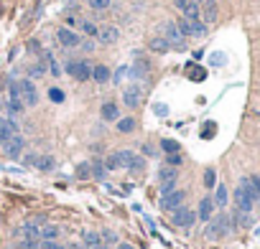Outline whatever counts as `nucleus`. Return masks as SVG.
<instances>
[{
	"mask_svg": "<svg viewBox=\"0 0 260 249\" xmlns=\"http://www.w3.org/2000/svg\"><path fill=\"white\" fill-rule=\"evenodd\" d=\"M199 8H202V21H204V23H214V21H217V16H219L217 0H207V3H202Z\"/></svg>",
	"mask_w": 260,
	"mask_h": 249,
	"instance_id": "2eb2a0df",
	"label": "nucleus"
},
{
	"mask_svg": "<svg viewBox=\"0 0 260 249\" xmlns=\"http://www.w3.org/2000/svg\"><path fill=\"white\" fill-rule=\"evenodd\" d=\"M44 61H46V64H49V71H51V74H54V76H59V74H61V66H59V64H56V59H54V56H51V54H44Z\"/></svg>",
	"mask_w": 260,
	"mask_h": 249,
	"instance_id": "7c9ffc66",
	"label": "nucleus"
},
{
	"mask_svg": "<svg viewBox=\"0 0 260 249\" xmlns=\"http://www.w3.org/2000/svg\"><path fill=\"white\" fill-rule=\"evenodd\" d=\"M232 198H235V206H237V211H242V214H252L255 196L250 193V188H247V181H245V178H242V181H240V186L235 188Z\"/></svg>",
	"mask_w": 260,
	"mask_h": 249,
	"instance_id": "f03ea898",
	"label": "nucleus"
},
{
	"mask_svg": "<svg viewBox=\"0 0 260 249\" xmlns=\"http://www.w3.org/2000/svg\"><path fill=\"white\" fill-rule=\"evenodd\" d=\"M90 3V8H95V11H105L107 6H110V0H87Z\"/></svg>",
	"mask_w": 260,
	"mask_h": 249,
	"instance_id": "4c0bfd02",
	"label": "nucleus"
},
{
	"mask_svg": "<svg viewBox=\"0 0 260 249\" xmlns=\"http://www.w3.org/2000/svg\"><path fill=\"white\" fill-rule=\"evenodd\" d=\"M204 186H207V188H214V186H217V173H214L212 168L204 173Z\"/></svg>",
	"mask_w": 260,
	"mask_h": 249,
	"instance_id": "c9c22d12",
	"label": "nucleus"
},
{
	"mask_svg": "<svg viewBox=\"0 0 260 249\" xmlns=\"http://www.w3.org/2000/svg\"><path fill=\"white\" fill-rule=\"evenodd\" d=\"M41 249H66V246H61L59 241H41Z\"/></svg>",
	"mask_w": 260,
	"mask_h": 249,
	"instance_id": "a19ab883",
	"label": "nucleus"
},
{
	"mask_svg": "<svg viewBox=\"0 0 260 249\" xmlns=\"http://www.w3.org/2000/svg\"><path fill=\"white\" fill-rule=\"evenodd\" d=\"M118 38H120V28H115V26H102L100 31H97V44L100 46H113V44H118Z\"/></svg>",
	"mask_w": 260,
	"mask_h": 249,
	"instance_id": "9d476101",
	"label": "nucleus"
},
{
	"mask_svg": "<svg viewBox=\"0 0 260 249\" xmlns=\"http://www.w3.org/2000/svg\"><path fill=\"white\" fill-rule=\"evenodd\" d=\"M66 249H87V246H84V244H79V241H71Z\"/></svg>",
	"mask_w": 260,
	"mask_h": 249,
	"instance_id": "c03bdc74",
	"label": "nucleus"
},
{
	"mask_svg": "<svg viewBox=\"0 0 260 249\" xmlns=\"http://www.w3.org/2000/svg\"><path fill=\"white\" fill-rule=\"evenodd\" d=\"M33 165H36V168H39V171H54V165H56V160L51 158V155H41V158H33Z\"/></svg>",
	"mask_w": 260,
	"mask_h": 249,
	"instance_id": "412c9836",
	"label": "nucleus"
},
{
	"mask_svg": "<svg viewBox=\"0 0 260 249\" xmlns=\"http://www.w3.org/2000/svg\"><path fill=\"white\" fill-rule=\"evenodd\" d=\"M140 99H143V92H140V87H138V84H133V87H128V89L123 92V104H125L128 109L140 107Z\"/></svg>",
	"mask_w": 260,
	"mask_h": 249,
	"instance_id": "f8f14e48",
	"label": "nucleus"
},
{
	"mask_svg": "<svg viewBox=\"0 0 260 249\" xmlns=\"http://www.w3.org/2000/svg\"><path fill=\"white\" fill-rule=\"evenodd\" d=\"M161 150L171 155V153H181V145H179L176 140H168V138H163V140H161Z\"/></svg>",
	"mask_w": 260,
	"mask_h": 249,
	"instance_id": "cd10ccee",
	"label": "nucleus"
},
{
	"mask_svg": "<svg viewBox=\"0 0 260 249\" xmlns=\"http://www.w3.org/2000/svg\"><path fill=\"white\" fill-rule=\"evenodd\" d=\"M181 163H184L181 153H171V155H168V165H171V168H179Z\"/></svg>",
	"mask_w": 260,
	"mask_h": 249,
	"instance_id": "58836bf2",
	"label": "nucleus"
},
{
	"mask_svg": "<svg viewBox=\"0 0 260 249\" xmlns=\"http://www.w3.org/2000/svg\"><path fill=\"white\" fill-rule=\"evenodd\" d=\"M232 231V216L230 214H217L207 221V239L209 241H217L222 236H227Z\"/></svg>",
	"mask_w": 260,
	"mask_h": 249,
	"instance_id": "f257e3e1",
	"label": "nucleus"
},
{
	"mask_svg": "<svg viewBox=\"0 0 260 249\" xmlns=\"http://www.w3.org/2000/svg\"><path fill=\"white\" fill-rule=\"evenodd\" d=\"M113 249H135V246H133V244H128V241H118Z\"/></svg>",
	"mask_w": 260,
	"mask_h": 249,
	"instance_id": "79ce46f5",
	"label": "nucleus"
},
{
	"mask_svg": "<svg viewBox=\"0 0 260 249\" xmlns=\"http://www.w3.org/2000/svg\"><path fill=\"white\" fill-rule=\"evenodd\" d=\"M23 148H26V140H23L21 135H13V138H11V140H8V143L3 145L6 155H8V158H13V160L23 155Z\"/></svg>",
	"mask_w": 260,
	"mask_h": 249,
	"instance_id": "ddd939ff",
	"label": "nucleus"
},
{
	"mask_svg": "<svg viewBox=\"0 0 260 249\" xmlns=\"http://www.w3.org/2000/svg\"><path fill=\"white\" fill-rule=\"evenodd\" d=\"M115 125H118V133H125V135H128V133H133V130L138 128L135 117H118V122H115Z\"/></svg>",
	"mask_w": 260,
	"mask_h": 249,
	"instance_id": "aec40b11",
	"label": "nucleus"
},
{
	"mask_svg": "<svg viewBox=\"0 0 260 249\" xmlns=\"http://www.w3.org/2000/svg\"><path fill=\"white\" fill-rule=\"evenodd\" d=\"M39 49H41V46L36 44V41H31V44H28V51H39Z\"/></svg>",
	"mask_w": 260,
	"mask_h": 249,
	"instance_id": "49530a36",
	"label": "nucleus"
},
{
	"mask_svg": "<svg viewBox=\"0 0 260 249\" xmlns=\"http://www.w3.org/2000/svg\"><path fill=\"white\" fill-rule=\"evenodd\" d=\"M176 178H179V168H171V165H163L158 171V183H161V196L176 188Z\"/></svg>",
	"mask_w": 260,
	"mask_h": 249,
	"instance_id": "6e6552de",
	"label": "nucleus"
},
{
	"mask_svg": "<svg viewBox=\"0 0 260 249\" xmlns=\"http://www.w3.org/2000/svg\"><path fill=\"white\" fill-rule=\"evenodd\" d=\"M168 109H166V104H156V114H166Z\"/></svg>",
	"mask_w": 260,
	"mask_h": 249,
	"instance_id": "a18cd8bd",
	"label": "nucleus"
},
{
	"mask_svg": "<svg viewBox=\"0 0 260 249\" xmlns=\"http://www.w3.org/2000/svg\"><path fill=\"white\" fill-rule=\"evenodd\" d=\"M163 38L168 41L171 49H176V51H184V49H187V41H184V36L179 33L176 23H171V21L163 23Z\"/></svg>",
	"mask_w": 260,
	"mask_h": 249,
	"instance_id": "0eeeda50",
	"label": "nucleus"
},
{
	"mask_svg": "<svg viewBox=\"0 0 260 249\" xmlns=\"http://www.w3.org/2000/svg\"><path fill=\"white\" fill-rule=\"evenodd\" d=\"M214 198L212 196H204L202 201H199V209H197V219H202V221H209L212 216H214Z\"/></svg>",
	"mask_w": 260,
	"mask_h": 249,
	"instance_id": "4468645a",
	"label": "nucleus"
},
{
	"mask_svg": "<svg viewBox=\"0 0 260 249\" xmlns=\"http://www.w3.org/2000/svg\"><path fill=\"white\" fill-rule=\"evenodd\" d=\"M79 31L84 33V36H92V38H97V26L95 23H90V21H79Z\"/></svg>",
	"mask_w": 260,
	"mask_h": 249,
	"instance_id": "c85d7f7f",
	"label": "nucleus"
},
{
	"mask_svg": "<svg viewBox=\"0 0 260 249\" xmlns=\"http://www.w3.org/2000/svg\"><path fill=\"white\" fill-rule=\"evenodd\" d=\"M8 107H11V112H13V114H21V112L26 109V104H23V102H21L18 97H11V102H8Z\"/></svg>",
	"mask_w": 260,
	"mask_h": 249,
	"instance_id": "473e14b6",
	"label": "nucleus"
},
{
	"mask_svg": "<svg viewBox=\"0 0 260 249\" xmlns=\"http://www.w3.org/2000/svg\"><path fill=\"white\" fill-rule=\"evenodd\" d=\"M184 198H187V191L174 188V191H168V193L161 196L158 206H161L163 211H174V209H179V206H184Z\"/></svg>",
	"mask_w": 260,
	"mask_h": 249,
	"instance_id": "423d86ee",
	"label": "nucleus"
},
{
	"mask_svg": "<svg viewBox=\"0 0 260 249\" xmlns=\"http://www.w3.org/2000/svg\"><path fill=\"white\" fill-rule=\"evenodd\" d=\"M148 49H151L153 54H168V51H171V44H168L163 36H153L151 41H148Z\"/></svg>",
	"mask_w": 260,
	"mask_h": 249,
	"instance_id": "a211bd4d",
	"label": "nucleus"
},
{
	"mask_svg": "<svg viewBox=\"0 0 260 249\" xmlns=\"http://www.w3.org/2000/svg\"><path fill=\"white\" fill-rule=\"evenodd\" d=\"M90 168H92V178H97V181H102L105 173H107V171H105V163H100V160H95Z\"/></svg>",
	"mask_w": 260,
	"mask_h": 249,
	"instance_id": "c756f323",
	"label": "nucleus"
},
{
	"mask_svg": "<svg viewBox=\"0 0 260 249\" xmlns=\"http://www.w3.org/2000/svg\"><path fill=\"white\" fill-rule=\"evenodd\" d=\"M49 99L61 104V102H64V92H61V89H56V87H51V89H49Z\"/></svg>",
	"mask_w": 260,
	"mask_h": 249,
	"instance_id": "e433bc0d",
	"label": "nucleus"
},
{
	"mask_svg": "<svg viewBox=\"0 0 260 249\" xmlns=\"http://www.w3.org/2000/svg\"><path fill=\"white\" fill-rule=\"evenodd\" d=\"M115 155V163H118V168H128V163H130V158L135 155L133 150H118V153H113Z\"/></svg>",
	"mask_w": 260,
	"mask_h": 249,
	"instance_id": "5701e85b",
	"label": "nucleus"
},
{
	"mask_svg": "<svg viewBox=\"0 0 260 249\" xmlns=\"http://www.w3.org/2000/svg\"><path fill=\"white\" fill-rule=\"evenodd\" d=\"M227 201H230V196H227V188L225 186H214V206H219V209H225L227 206Z\"/></svg>",
	"mask_w": 260,
	"mask_h": 249,
	"instance_id": "4be33fe9",
	"label": "nucleus"
},
{
	"mask_svg": "<svg viewBox=\"0 0 260 249\" xmlns=\"http://www.w3.org/2000/svg\"><path fill=\"white\" fill-rule=\"evenodd\" d=\"M123 74H125V69H118V71H115V81H120V79H123Z\"/></svg>",
	"mask_w": 260,
	"mask_h": 249,
	"instance_id": "de8ad7c7",
	"label": "nucleus"
},
{
	"mask_svg": "<svg viewBox=\"0 0 260 249\" xmlns=\"http://www.w3.org/2000/svg\"><path fill=\"white\" fill-rule=\"evenodd\" d=\"M194 221H197V211L187 209V206H179V209L171 211V224L179 229H192Z\"/></svg>",
	"mask_w": 260,
	"mask_h": 249,
	"instance_id": "7ed1b4c3",
	"label": "nucleus"
},
{
	"mask_svg": "<svg viewBox=\"0 0 260 249\" xmlns=\"http://www.w3.org/2000/svg\"><path fill=\"white\" fill-rule=\"evenodd\" d=\"M59 236H61V229L54 226V224H44L39 229V241H56Z\"/></svg>",
	"mask_w": 260,
	"mask_h": 249,
	"instance_id": "dca6fc26",
	"label": "nucleus"
},
{
	"mask_svg": "<svg viewBox=\"0 0 260 249\" xmlns=\"http://www.w3.org/2000/svg\"><path fill=\"white\" fill-rule=\"evenodd\" d=\"M18 249H41V244L36 239H21L18 241Z\"/></svg>",
	"mask_w": 260,
	"mask_h": 249,
	"instance_id": "f704fd0d",
	"label": "nucleus"
},
{
	"mask_svg": "<svg viewBox=\"0 0 260 249\" xmlns=\"http://www.w3.org/2000/svg\"><path fill=\"white\" fill-rule=\"evenodd\" d=\"M110 76H113V74H110V69H107L105 64H97V66H92V79L97 81V84H107V81H110Z\"/></svg>",
	"mask_w": 260,
	"mask_h": 249,
	"instance_id": "6ab92c4d",
	"label": "nucleus"
},
{
	"mask_svg": "<svg viewBox=\"0 0 260 249\" xmlns=\"http://www.w3.org/2000/svg\"><path fill=\"white\" fill-rule=\"evenodd\" d=\"M79 46H82L84 51H92V49H95V44H92V41H84V38H82V44H79Z\"/></svg>",
	"mask_w": 260,
	"mask_h": 249,
	"instance_id": "37998d69",
	"label": "nucleus"
},
{
	"mask_svg": "<svg viewBox=\"0 0 260 249\" xmlns=\"http://www.w3.org/2000/svg\"><path fill=\"white\" fill-rule=\"evenodd\" d=\"M56 41H59L64 49H77V46L82 44V36H79L77 31H71V28L61 26V28L56 31Z\"/></svg>",
	"mask_w": 260,
	"mask_h": 249,
	"instance_id": "1a4fd4ad",
	"label": "nucleus"
},
{
	"mask_svg": "<svg viewBox=\"0 0 260 249\" xmlns=\"http://www.w3.org/2000/svg\"><path fill=\"white\" fill-rule=\"evenodd\" d=\"M100 114H102L105 122H118V117H120V107H118L115 102H105L102 109H100Z\"/></svg>",
	"mask_w": 260,
	"mask_h": 249,
	"instance_id": "f3484780",
	"label": "nucleus"
},
{
	"mask_svg": "<svg viewBox=\"0 0 260 249\" xmlns=\"http://www.w3.org/2000/svg\"><path fill=\"white\" fill-rule=\"evenodd\" d=\"M77 178H82V181L92 178V168H90V163H82L79 168H77Z\"/></svg>",
	"mask_w": 260,
	"mask_h": 249,
	"instance_id": "72a5a7b5",
	"label": "nucleus"
},
{
	"mask_svg": "<svg viewBox=\"0 0 260 249\" xmlns=\"http://www.w3.org/2000/svg\"><path fill=\"white\" fill-rule=\"evenodd\" d=\"M13 135H21L18 133V122L11 119V117H0V148H3Z\"/></svg>",
	"mask_w": 260,
	"mask_h": 249,
	"instance_id": "9b49d317",
	"label": "nucleus"
},
{
	"mask_svg": "<svg viewBox=\"0 0 260 249\" xmlns=\"http://www.w3.org/2000/svg\"><path fill=\"white\" fill-rule=\"evenodd\" d=\"M18 89H21V102L26 107H36V104H39V89H36L33 79H21L18 81Z\"/></svg>",
	"mask_w": 260,
	"mask_h": 249,
	"instance_id": "39448f33",
	"label": "nucleus"
},
{
	"mask_svg": "<svg viewBox=\"0 0 260 249\" xmlns=\"http://www.w3.org/2000/svg\"><path fill=\"white\" fill-rule=\"evenodd\" d=\"M192 3H197V6H202V3H207V0H192Z\"/></svg>",
	"mask_w": 260,
	"mask_h": 249,
	"instance_id": "09e8293b",
	"label": "nucleus"
},
{
	"mask_svg": "<svg viewBox=\"0 0 260 249\" xmlns=\"http://www.w3.org/2000/svg\"><path fill=\"white\" fill-rule=\"evenodd\" d=\"M174 6H176V8L184 13V11H187V8L192 6V0H174Z\"/></svg>",
	"mask_w": 260,
	"mask_h": 249,
	"instance_id": "ea45409f",
	"label": "nucleus"
},
{
	"mask_svg": "<svg viewBox=\"0 0 260 249\" xmlns=\"http://www.w3.org/2000/svg\"><path fill=\"white\" fill-rule=\"evenodd\" d=\"M66 74L74 76L77 81H90V79H92V64H90L87 59L69 61V64H66Z\"/></svg>",
	"mask_w": 260,
	"mask_h": 249,
	"instance_id": "20e7f679",
	"label": "nucleus"
},
{
	"mask_svg": "<svg viewBox=\"0 0 260 249\" xmlns=\"http://www.w3.org/2000/svg\"><path fill=\"white\" fill-rule=\"evenodd\" d=\"M128 171H133V173L145 171V160H143L140 155H133V158H130V163H128Z\"/></svg>",
	"mask_w": 260,
	"mask_h": 249,
	"instance_id": "bb28decb",
	"label": "nucleus"
},
{
	"mask_svg": "<svg viewBox=\"0 0 260 249\" xmlns=\"http://www.w3.org/2000/svg\"><path fill=\"white\" fill-rule=\"evenodd\" d=\"M28 74H31L33 79H36V76H39V79H41V76L46 74V66H44V61H39V64H33V66L28 69Z\"/></svg>",
	"mask_w": 260,
	"mask_h": 249,
	"instance_id": "2f4dec72",
	"label": "nucleus"
},
{
	"mask_svg": "<svg viewBox=\"0 0 260 249\" xmlns=\"http://www.w3.org/2000/svg\"><path fill=\"white\" fill-rule=\"evenodd\" d=\"M245 181H247V188L255 196V201H260V176H245Z\"/></svg>",
	"mask_w": 260,
	"mask_h": 249,
	"instance_id": "b1692460",
	"label": "nucleus"
},
{
	"mask_svg": "<svg viewBox=\"0 0 260 249\" xmlns=\"http://www.w3.org/2000/svg\"><path fill=\"white\" fill-rule=\"evenodd\" d=\"M181 16L187 18V21H202V8H199L197 3H192V6H189L187 11H184Z\"/></svg>",
	"mask_w": 260,
	"mask_h": 249,
	"instance_id": "393cba45",
	"label": "nucleus"
},
{
	"mask_svg": "<svg viewBox=\"0 0 260 249\" xmlns=\"http://www.w3.org/2000/svg\"><path fill=\"white\" fill-rule=\"evenodd\" d=\"M100 236H102V244H105V246H110V249H113V246L120 241V239H118V234H115V231H110V229L100 231Z\"/></svg>",
	"mask_w": 260,
	"mask_h": 249,
	"instance_id": "a878e982",
	"label": "nucleus"
}]
</instances>
